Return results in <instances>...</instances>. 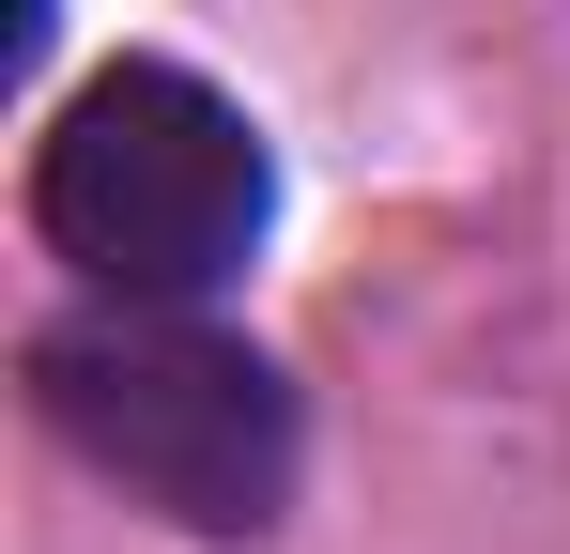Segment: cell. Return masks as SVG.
<instances>
[{"label": "cell", "instance_id": "cell-1", "mask_svg": "<svg viewBox=\"0 0 570 554\" xmlns=\"http://www.w3.org/2000/svg\"><path fill=\"white\" fill-rule=\"evenodd\" d=\"M31 400L47 432L94 462L108 493L170 508L186 540H263L293 493V385L278 355L186 324L170 293H108L78 324L31 339Z\"/></svg>", "mask_w": 570, "mask_h": 554}, {"label": "cell", "instance_id": "cell-2", "mask_svg": "<svg viewBox=\"0 0 570 554\" xmlns=\"http://www.w3.org/2000/svg\"><path fill=\"white\" fill-rule=\"evenodd\" d=\"M278 216V155L263 123L186 62H108L62 92L47 155H31V231L94 293H216Z\"/></svg>", "mask_w": 570, "mask_h": 554}]
</instances>
